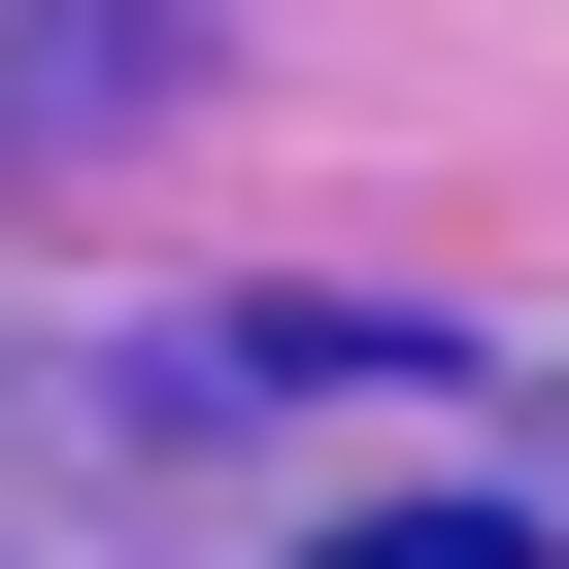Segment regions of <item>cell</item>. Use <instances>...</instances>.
I'll return each instance as SVG.
<instances>
[{
	"label": "cell",
	"mask_w": 569,
	"mask_h": 569,
	"mask_svg": "<svg viewBox=\"0 0 569 569\" xmlns=\"http://www.w3.org/2000/svg\"><path fill=\"white\" fill-rule=\"evenodd\" d=\"M336 569H536V536H502V502H402V536H336Z\"/></svg>",
	"instance_id": "1"
}]
</instances>
